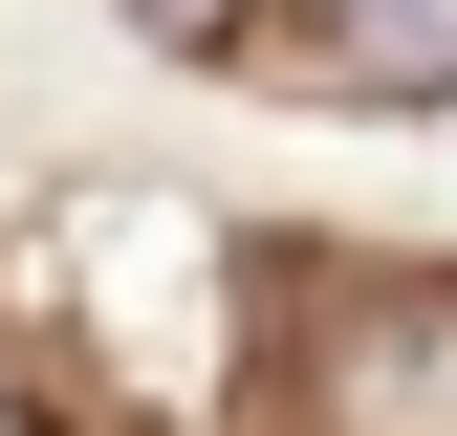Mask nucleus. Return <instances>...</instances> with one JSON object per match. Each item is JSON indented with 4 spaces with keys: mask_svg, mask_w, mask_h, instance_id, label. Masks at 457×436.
<instances>
[{
    "mask_svg": "<svg viewBox=\"0 0 457 436\" xmlns=\"http://www.w3.org/2000/svg\"><path fill=\"white\" fill-rule=\"evenodd\" d=\"M305 436H457V284H436V262L327 284V327H305Z\"/></svg>",
    "mask_w": 457,
    "mask_h": 436,
    "instance_id": "nucleus-1",
    "label": "nucleus"
},
{
    "mask_svg": "<svg viewBox=\"0 0 457 436\" xmlns=\"http://www.w3.org/2000/svg\"><path fill=\"white\" fill-rule=\"evenodd\" d=\"M327 88L349 109H457V0H327Z\"/></svg>",
    "mask_w": 457,
    "mask_h": 436,
    "instance_id": "nucleus-2",
    "label": "nucleus"
},
{
    "mask_svg": "<svg viewBox=\"0 0 457 436\" xmlns=\"http://www.w3.org/2000/svg\"><path fill=\"white\" fill-rule=\"evenodd\" d=\"M262 0H131V44H240Z\"/></svg>",
    "mask_w": 457,
    "mask_h": 436,
    "instance_id": "nucleus-3",
    "label": "nucleus"
},
{
    "mask_svg": "<svg viewBox=\"0 0 457 436\" xmlns=\"http://www.w3.org/2000/svg\"><path fill=\"white\" fill-rule=\"evenodd\" d=\"M0 436H66V415H44V393H22V371H0Z\"/></svg>",
    "mask_w": 457,
    "mask_h": 436,
    "instance_id": "nucleus-4",
    "label": "nucleus"
}]
</instances>
